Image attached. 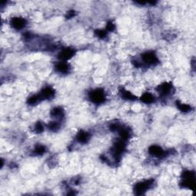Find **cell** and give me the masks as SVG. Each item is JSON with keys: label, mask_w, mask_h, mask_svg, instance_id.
Returning <instances> with one entry per match:
<instances>
[{"label": "cell", "mask_w": 196, "mask_h": 196, "mask_svg": "<svg viewBox=\"0 0 196 196\" xmlns=\"http://www.w3.org/2000/svg\"><path fill=\"white\" fill-rule=\"evenodd\" d=\"M45 152V147L43 146H37L35 150L36 154H43Z\"/></svg>", "instance_id": "2e32d148"}, {"label": "cell", "mask_w": 196, "mask_h": 196, "mask_svg": "<svg viewBox=\"0 0 196 196\" xmlns=\"http://www.w3.org/2000/svg\"><path fill=\"white\" fill-rule=\"evenodd\" d=\"M141 100L145 103H151L154 101V97L150 93H146L141 97Z\"/></svg>", "instance_id": "7c38bea8"}, {"label": "cell", "mask_w": 196, "mask_h": 196, "mask_svg": "<svg viewBox=\"0 0 196 196\" xmlns=\"http://www.w3.org/2000/svg\"><path fill=\"white\" fill-rule=\"evenodd\" d=\"M49 127H50V129L52 130H57V129H58L59 125L58 123H56V122H52V123H51L50 125H49Z\"/></svg>", "instance_id": "d6986e66"}, {"label": "cell", "mask_w": 196, "mask_h": 196, "mask_svg": "<svg viewBox=\"0 0 196 196\" xmlns=\"http://www.w3.org/2000/svg\"><path fill=\"white\" fill-rule=\"evenodd\" d=\"M115 29V25L112 23V22H109L107 25V28H106V31H113Z\"/></svg>", "instance_id": "ffe728a7"}, {"label": "cell", "mask_w": 196, "mask_h": 196, "mask_svg": "<svg viewBox=\"0 0 196 196\" xmlns=\"http://www.w3.org/2000/svg\"><path fill=\"white\" fill-rule=\"evenodd\" d=\"M149 152L151 155L155 157H161L165 155V152L163 151V150L158 146H151L149 150Z\"/></svg>", "instance_id": "8992f818"}, {"label": "cell", "mask_w": 196, "mask_h": 196, "mask_svg": "<svg viewBox=\"0 0 196 196\" xmlns=\"http://www.w3.org/2000/svg\"><path fill=\"white\" fill-rule=\"evenodd\" d=\"M41 95L43 99H45H45H49V98L53 97L54 95H55V91L51 88H45L42 91Z\"/></svg>", "instance_id": "30bf717a"}, {"label": "cell", "mask_w": 196, "mask_h": 196, "mask_svg": "<svg viewBox=\"0 0 196 196\" xmlns=\"http://www.w3.org/2000/svg\"><path fill=\"white\" fill-rule=\"evenodd\" d=\"M44 130V127L41 123H38L35 126V131L37 133H41Z\"/></svg>", "instance_id": "ac0fdd59"}, {"label": "cell", "mask_w": 196, "mask_h": 196, "mask_svg": "<svg viewBox=\"0 0 196 196\" xmlns=\"http://www.w3.org/2000/svg\"><path fill=\"white\" fill-rule=\"evenodd\" d=\"M153 184V180H146L137 183L135 186L134 190L136 195H143L147 189H150Z\"/></svg>", "instance_id": "7a4b0ae2"}, {"label": "cell", "mask_w": 196, "mask_h": 196, "mask_svg": "<svg viewBox=\"0 0 196 196\" xmlns=\"http://www.w3.org/2000/svg\"><path fill=\"white\" fill-rule=\"evenodd\" d=\"M74 15V11H70L69 13H68V18H72V17H73V16Z\"/></svg>", "instance_id": "44dd1931"}, {"label": "cell", "mask_w": 196, "mask_h": 196, "mask_svg": "<svg viewBox=\"0 0 196 196\" xmlns=\"http://www.w3.org/2000/svg\"><path fill=\"white\" fill-rule=\"evenodd\" d=\"M107 32L106 30H97L96 31V35L99 38H105L107 36Z\"/></svg>", "instance_id": "e0dca14e"}, {"label": "cell", "mask_w": 196, "mask_h": 196, "mask_svg": "<svg viewBox=\"0 0 196 196\" xmlns=\"http://www.w3.org/2000/svg\"><path fill=\"white\" fill-rule=\"evenodd\" d=\"M11 24H12V26L15 29H21L22 28H24L26 24V21H25L24 18H18V17H16V18H13L11 21Z\"/></svg>", "instance_id": "5b68a950"}, {"label": "cell", "mask_w": 196, "mask_h": 196, "mask_svg": "<svg viewBox=\"0 0 196 196\" xmlns=\"http://www.w3.org/2000/svg\"><path fill=\"white\" fill-rule=\"evenodd\" d=\"M121 94L122 97H123L124 99H126V100H133L135 99V96H134L131 92H130V91H123L121 92Z\"/></svg>", "instance_id": "5bb4252c"}, {"label": "cell", "mask_w": 196, "mask_h": 196, "mask_svg": "<svg viewBox=\"0 0 196 196\" xmlns=\"http://www.w3.org/2000/svg\"><path fill=\"white\" fill-rule=\"evenodd\" d=\"M56 70L60 73L65 74L69 71V65L65 61H61L56 65Z\"/></svg>", "instance_id": "ba28073f"}, {"label": "cell", "mask_w": 196, "mask_h": 196, "mask_svg": "<svg viewBox=\"0 0 196 196\" xmlns=\"http://www.w3.org/2000/svg\"><path fill=\"white\" fill-rule=\"evenodd\" d=\"M43 98L41 97V94H35L33 95V96L31 97L30 98H29V100H28V103L31 105H34V104H36V103H39L41 100H42Z\"/></svg>", "instance_id": "8fae6325"}, {"label": "cell", "mask_w": 196, "mask_h": 196, "mask_svg": "<svg viewBox=\"0 0 196 196\" xmlns=\"http://www.w3.org/2000/svg\"><path fill=\"white\" fill-rule=\"evenodd\" d=\"M62 110L60 107H55V108H54L53 110L52 111V116H55V117H59V116H61V114H62Z\"/></svg>", "instance_id": "9a60e30c"}, {"label": "cell", "mask_w": 196, "mask_h": 196, "mask_svg": "<svg viewBox=\"0 0 196 196\" xmlns=\"http://www.w3.org/2000/svg\"><path fill=\"white\" fill-rule=\"evenodd\" d=\"M77 140H78L80 143H87L88 140H89L90 135H89V133H88L85 132V131H83V130H81V131H80L79 133L77 134Z\"/></svg>", "instance_id": "9c48e42d"}, {"label": "cell", "mask_w": 196, "mask_h": 196, "mask_svg": "<svg viewBox=\"0 0 196 196\" xmlns=\"http://www.w3.org/2000/svg\"><path fill=\"white\" fill-rule=\"evenodd\" d=\"M177 107H178V108L181 111H182V112L187 113L191 111V107L189 105H188V104H186V103L177 102Z\"/></svg>", "instance_id": "4fadbf2b"}, {"label": "cell", "mask_w": 196, "mask_h": 196, "mask_svg": "<svg viewBox=\"0 0 196 196\" xmlns=\"http://www.w3.org/2000/svg\"><path fill=\"white\" fill-rule=\"evenodd\" d=\"M74 55V50L71 48H65L62 50L59 55V58L61 59L63 61H68L70 58H71Z\"/></svg>", "instance_id": "277c9868"}, {"label": "cell", "mask_w": 196, "mask_h": 196, "mask_svg": "<svg viewBox=\"0 0 196 196\" xmlns=\"http://www.w3.org/2000/svg\"><path fill=\"white\" fill-rule=\"evenodd\" d=\"M89 97L91 101L95 103H101L105 100V94L101 89H96L91 91Z\"/></svg>", "instance_id": "6da1fadb"}, {"label": "cell", "mask_w": 196, "mask_h": 196, "mask_svg": "<svg viewBox=\"0 0 196 196\" xmlns=\"http://www.w3.org/2000/svg\"><path fill=\"white\" fill-rule=\"evenodd\" d=\"M143 60L146 64L153 65L158 63V58L153 52H149L145 53L143 55Z\"/></svg>", "instance_id": "3957f363"}, {"label": "cell", "mask_w": 196, "mask_h": 196, "mask_svg": "<svg viewBox=\"0 0 196 196\" xmlns=\"http://www.w3.org/2000/svg\"><path fill=\"white\" fill-rule=\"evenodd\" d=\"M172 90V84L169 83H164L159 87V92L162 95H168Z\"/></svg>", "instance_id": "52a82bcc"}]
</instances>
